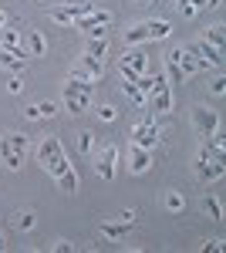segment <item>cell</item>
<instances>
[{
    "mask_svg": "<svg viewBox=\"0 0 226 253\" xmlns=\"http://www.w3.org/2000/svg\"><path fill=\"white\" fill-rule=\"evenodd\" d=\"M81 91H91V81H85V78H71L68 84H64V98H75V95H81Z\"/></svg>",
    "mask_w": 226,
    "mask_h": 253,
    "instance_id": "cell-22",
    "label": "cell"
},
{
    "mask_svg": "<svg viewBox=\"0 0 226 253\" xmlns=\"http://www.w3.org/2000/svg\"><path fill=\"white\" fill-rule=\"evenodd\" d=\"M145 27H149V41H162V38H169V34H172L169 20H149Z\"/></svg>",
    "mask_w": 226,
    "mask_h": 253,
    "instance_id": "cell-15",
    "label": "cell"
},
{
    "mask_svg": "<svg viewBox=\"0 0 226 253\" xmlns=\"http://www.w3.org/2000/svg\"><path fill=\"white\" fill-rule=\"evenodd\" d=\"M75 75H78V78H85V81L101 78V75H105V61H98V58H91V54H85V58H78Z\"/></svg>",
    "mask_w": 226,
    "mask_h": 253,
    "instance_id": "cell-5",
    "label": "cell"
},
{
    "mask_svg": "<svg viewBox=\"0 0 226 253\" xmlns=\"http://www.w3.org/2000/svg\"><path fill=\"white\" fill-rule=\"evenodd\" d=\"M203 250H206V253H216V250H223V240H209V243H203Z\"/></svg>",
    "mask_w": 226,
    "mask_h": 253,
    "instance_id": "cell-35",
    "label": "cell"
},
{
    "mask_svg": "<svg viewBox=\"0 0 226 253\" xmlns=\"http://www.w3.org/2000/svg\"><path fill=\"white\" fill-rule=\"evenodd\" d=\"M3 24H7V17H3V10H0V31H3Z\"/></svg>",
    "mask_w": 226,
    "mask_h": 253,
    "instance_id": "cell-39",
    "label": "cell"
},
{
    "mask_svg": "<svg viewBox=\"0 0 226 253\" xmlns=\"http://www.w3.org/2000/svg\"><path fill=\"white\" fill-rule=\"evenodd\" d=\"M7 138H10V149H14V152H17L20 159L27 156V145H31V142H27V135H20V132H10Z\"/></svg>",
    "mask_w": 226,
    "mask_h": 253,
    "instance_id": "cell-24",
    "label": "cell"
},
{
    "mask_svg": "<svg viewBox=\"0 0 226 253\" xmlns=\"http://www.w3.org/2000/svg\"><path fill=\"white\" fill-rule=\"evenodd\" d=\"M38 156H41V166L51 172V179H57V175L71 166L68 156H64V149H61V138H57V135H47L44 142H41V152H38Z\"/></svg>",
    "mask_w": 226,
    "mask_h": 253,
    "instance_id": "cell-1",
    "label": "cell"
},
{
    "mask_svg": "<svg viewBox=\"0 0 226 253\" xmlns=\"http://www.w3.org/2000/svg\"><path fill=\"white\" fill-rule=\"evenodd\" d=\"M85 34H88V38H105V24H98V27H88Z\"/></svg>",
    "mask_w": 226,
    "mask_h": 253,
    "instance_id": "cell-36",
    "label": "cell"
},
{
    "mask_svg": "<svg viewBox=\"0 0 226 253\" xmlns=\"http://www.w3.org/2000/svg\"><path fill=\"white\" fill-rule=\"evenodd\" d=\"M0 159L7 162V169H20V166H24V159H20L17 152L10 149V138H7V135L0 138Z\"/></svg>",
    "mask_w": 226,
    "mask_h": 253,
    "instance_id": "cell-12",
    "label": "cell"
},
{
    "mask_svg": "<svg viewBox=\"0 0 226 253\" xmlns=\"http://www.w3.org/2000/svg\"><path fill=\"white\" fill-rule=\"evenodd\" d=\"M91 132H81V142H78V149H81V152H91Z\"/></svg>",
    "mask_w": 226,
    "mask_h": 253,
    "instance_id": "cell-32",
    "label": "cell"
},
{
    "mask_svg": "<svg viewBox=\"0 0 226 253\" xmlns=\"http://www.w3.org/2000/svg\"><path fill=\"white\" fill-rule=\"evenodd\" d=\"M17 226H20V230H31V226H34V216H31V213H24V216L17 219Z\"/></svg>",
    "mask_w": 226,
    "mask_h": 253,
    "instance_id": "cell-34",
    "label": "cell"
},
{
    "mask_svg": "<svg viewBox=\"0 0 226 253\" xmlns=\"http://www.w3.org/2000/svg\"><path fill=\"white\" fill-rule=\"evenodd\" d=\"M0 47H3V51H10V54H14V58H27V47H24V44H20V31H0Z\"/></svg>",
    "mask_w": 226,
    "mask_h": 253,
    "instance_id": "cell-7",
    "label": "cell"
},
{
    "mask_svg": "<svg viewBox=\"0 0 226 253\" xmlns=\"http://www.w3.org/2000/svg\"><path fill=\"white\" fill-rule=\"evenodd\" d=\"M3 247H7V243H3V236H0V250H3Z\"/></svg>",
    "mask_w": 226,
    "mask_h": 253,
    "instance_id": "cell-40",
    "label": "cell"
},
{
    "mask_svg": "<svg viewBox=\"0 0 226 253\" xmlns=\"http://www.w3.org/2000/svg\"><path fill=\"white\" fill-rule=\"evenodd\" d=\"M149 166H152V152L142 149V145H132V149H129V169H132V172H145Z\"/></svg>",
    "mask_w": 226,
    "mask_h": 253,
    "instance_id": "cell-8",
    "label": "cell"
},
{
    "mask_svg": "<svg viewBox=\"0 0 226 253\" xmlns=\"http://www.w3.org/2000/svg\"><path fill=\"white\" fill-rule=\"evenodd\" d=\"M166 206H169L172 213H182V196H179V193H169V196H166Z\"/></svg>",
    "mask_w": 226,
    "mask_h": 253,
    "instance_id": "cell-29",
    "label": "cell"
},
{
    "mask_svg": "<svg viewBox=\"0 0 226 253\" xmlns=\"http://www.w3.org/2000/svg\"><path fill=\"white\" fill-rule=\"evenodd\" d=\"M159 135H162V132H159V125H155V122H142V125H138V128H132V145H142V149H155V145H159Z\"/></svg>",
    "mask_w": 226,
    "mask_h": 253,
    "instance_id": "cell-2",
    "label": "cell"
},
{
    "mask_svg": "<svg viewBox=\"0 0 226 253\" xmlns=\"http://www.w3.org/2000/svg\"><path fill=\"white\" fill-rule=\"evenodd\" d=\"M206 210L213 213V219H223V206H220V199H206Z\"/></svg>",
    "mask_w": 226,
    "mask_h": 253,
    "instance_id": "cell-30",
    "label": "cell"
},
{
    "mask_svg": "<svg viewBox=\"0 0 226 253\" xmlns=\"http://www.w3.org/2000/svg\"><path fill=\"white\" fill-rule=\"evenodd\" d=\"M57 182H61V189H64V193H78V172L71 169V166L57 175Z\"/></svg>",
    "mask_w": 226,
    "mask_h": 253,
    "instance_id": "cell-23",
    "label": "cell"
},
{
    "mask_svg": "<svg viewBox=\"0 0 226 253\" xmlns=\"http://www.w3.org/2000/svg\"><path fill=\"white\" fill-rule=\"evenodd\" d=\"M34 108H38V115H41V118H51V115L57 112V105H54V101H38Z\"/></svg>",
    "mask_w": 226,
    "mask_h": 253,
    "instance_id": "cell-28",
    "label": "cell"
},
{
    "mask_svg": "<svg viewBox=\"0 0 226 253\" xmlns=\"http://www.w3.org/2000/svg\"><path fill=\"white\" fill-rule=\"evenodd\" d=\"M142 41H149V27H145V24H135V27L125 31V44H129V47L142 44Z\"/></svg>",
    "mask_w": 226,
    "mask_h": 253,
    "instance_id": "cell-19",
    "label": "cell"
},
{
    "mask_svg": "<svg viewBox=\"0 0 226 253\" xmlns=\"http://www.w3.org/2000/svg\"><path fill=\"white\" fill-rule=\"evenodd\" d=\"M135 3H152V0H135Z\"/></svg>",
    "mask_w": 226,
    "mask_h": 253,
    "instance_id": "cell-41",
    "label": "cell"
},
{
    "mask_svg": "<svg viewBox=\"0 0 226 253\" xmlns=\"http://www.w3.org/2000/svg\"><path fill=\"white\" fill-rule=\"evenodd\" d=\"M145 64H149V54L142 51H129L122 58V71H135V75H145Z\"/></svg>",
    "mask_w": 226,
    "mask_h": 253,
    "instance_id": "cell-10",
    "label": "cell"
},
{
    "mask_svg": "<svg viewBox=\"0 0 226 253\" xmlns=\"http://www.w3.org/2000/svg\"><path fill=\"white\" fill-rule=\"evenodd\" d=\"M189 51L203 61V64H223V54H220L213 44H206V41H203V44H196V47H189Z\"/></svg>",
    "mask_w": 226,
    "mask_h": 253,
    "instance_id": "cell-11",
    "label": "cell"
},
{
    "mask_svg": "<svg viewBox=\"0 0 226 253\" xmlns=\"http://www.w3.org/2000/svg\"><path fill=\"white\" fill-rule=\"evenodd\" d=\"M85 54H91V58H98V61H108V38H91Z\"/></svg>",
    "mask_w": 226,
    "mask_h": 253,
    "instance_id": "cell-16",
    "label": "cell"
},
{
    "mask_svg": "<svg viewBox=\"0 0 226 253\" xmlns=\"http://www.w3.org/2000/svg\"><path fill=\"white\" fill-rule=\"evenodd\" d=\"M125 95L132 98V105H145V95L135 88V81H125Z\"/></svg>",
    "mask_w": 226,
    "mask_h": 253,
    "instance_id": "cell-27",
    "label": "cell"
},
{
    "mask_svg": "<svg viewBox=\"0 0 226 253\" xmlns=\"http://www.w3.org/2000/svg\"><path fill=\"white\" fill-rule=\"evenodd\" d=\"M199 68H203V61L196 58L192 51H179V71H182V75H196Z\"/></svg>",
    "mask_w": 226,
    "mask_h": 253,
    "instance_id": "cell-13",
    "label": "cell"
},
{
    "mask_svg": "<svg viewBox=\"0 0 226 253\" xmlns=\"http://www.w3.org/2000/svg\"><path fill=\"white\" fill-rule=\"evenodd\" d=\"M115 159H118V149H115V145H108V149L98 156V166H94V169H98L101 179H112L115 175Z\"/></svg>",
    "mask_w": 226,
    "mask_h": 253,
    "instance_id": "cell-9",
    "label": "cell"
},
{
    "mask_svg": "<svg viewBox=\"0 0 226 253\" xmlns=\"http://www.w3.org/2000/svg\"><path fill=\"white\" fill-rule=\"evenodd\" d=\"M7 91H14V95H17V91H20V75H14V78L7 81Z\"/></svg>",
    "mask_w": 226,
    "mask_h": 253,
    "instance_id": "cell-37",
    "label": "cell"
},
{
    "mask_svg": "<svg viewBox=\"0 0 226 253\" xmlns=\"http://www.w3.org/2000/svg\"><path fill=\"white\" fill-rule=\"evenodd\" d=\"M149 95H152V108H155V112H169V108H172V91H169V81L162 78V75H155V88H152Z\"/></svg>",
    "mask_w": 226,
    "mask_h": 253,
    "instance_id": "cell-4",
    "label": "cell"
},
{
    "mask_svg": "<svg viewBox=\"0 0 226 253\" xmlns=\"http://www.w3.org/2000/svg\"><path fill=\"white\" fill-rule=\"evenodd\" d=\"M91 10H94V3H68V7H51V17L57 24H75L78 17H85Z\"/></svg>",
    "mask_w": 226,
    "mask_h": 253,
    "instance_id": "cell-3",
    "label": "cell"
},
{
    "mask_svg": "<svg viewBox=\"0 0 226 253\" xmlns=\"http://www.w3.org/2000/svg\"><path fill=\"white\" fill-rule=\"evenodd\" d=\"M179 10H182L186 17H192V14H196V7H189V3H182V0H179Z\"/></svg>",
    "mask_w": 226,
    "mask_h": 253,
    "instance_id": "cell-38",
    "label": "cell"
},
{
    "mask_svg": "<svg viewBox=\"0 0 226 253\" xmlns=\"http://www.w3.org/2000/svg\"><path fill=\"white\" fill-rule=\"evenodd\" d=\"M24 34H27V54H44V51H47V44H44V38H41L38 31H24Z\"/></svg>",
    "mask_w": 226,
    "mask_h": 253,
    "instance_id": "cell-21",
    "label": "cell"
},
{
    "mask_svg": "<svg viewBox=\"0 0 226 253\" xmlns=\"http://www.w3.org/2000/svg\"><path fill=\"white\" fill-rule=\"evenodd\" d=\"M115 115H118V112H115L112 105H101V108H98V118H101V122H112Z\"/></svg>",
    "mask_w": 226,
    "mask_h": 253,
    "instance_id": "cell-31",
    "label": "cell"
},
{
    "mask_svg": "<svg viewBox=\"0 0 226 253\" xmlns=\"http://www.w3.org/2000/svg\"><path fill=\"white\" fill-rule=\"evenodd\" d=\"M182 3H189V7H196V10H199V7H216L220 0H182Z\"/></svg>",
    "mask_w": 226,
    "mask_h": 253,
    "instance_id": "cell-33",
    "label": "cell"
},
{
    "mask_svg": "<svg viewBox=\"0 0 226 253\" xmlns=\"http://www.w3.org/2000/svg\"><path fill=\"white\" fill-rule=\"evenodd\" d=\"M192 118H196V128H199L203 142H206V138L216 132V125H220V115H216L213 108H196V112H192Z\"/></svg>",
    "mask_w": 226,
    "mask_h": 253,
    "instance_id": "cell-6",
    "label": "cell"
},
{
    "mask_svg": "<svg viewBox=\"0 0 226 253\" xmlns=\"http://www.w3.org/2000/svg\"><path fill=\"white\" fill-rule=\"evenodd\" d=\"M206 44H213L216 51H223V27H209L206 31Z\"/></svg>",
    "mask_w": 226,
    "mask_h": 253,
    "instance_id": "cell-25",
    "label": "cell"
},
{
    "mask_svg": "<svg viewBox=\"0 0 226 253\" xmlns=\"http://www.w3.org/2000/svg\"><path fill=\"white\" fill-rule=\"evenodd\" d=\"M0 68H7L10 75H20V71H24V61L14 58L10 51H3V47H0Z\"/></svg>",
    "mask_w": 226,
    "mask_h": 253,
    "instance_id": "cell-20",
    "label": "cell"
},
{
    "mask_svg": "<svg viewBox=\"0 0 226 253\" xmlns=\"http://www.w3.org/2000/svg\"><path fill=\"white\" fill-rule=\"evenodd\" d=\"M135 88H138L142 95H149L152 88H155V75H138V81H135Z\"/></svg>",
    "mask_w": 226,
    "mask_h": 253,
    "instance_id": "cell-26",
    "label": "cell"
},
{
    "mask_svg": "<svg viewBox=\"0 0 226 253\" xmlns=\"http://www.w3.org/2000/svg\"><path fill=\"white\" fill-rule=\"evenodd\" d=\"M88 98H91V91H81V95H75V98H64V108H68L71 115H81V112L88 108Z\"/></svg>",
    "mask_w": 226,
    "mask_h": 253,
    "instance_id": "cell-17",
    "label": "cell"
},
{
    "mask_svg": "<svg viewBox=\"0 0 226 253\" xmlns=\"http://www.w3.org/2000/svg\"><path fill=\"white\" fill-rule=\"evenodd\" d=\"M196 169H199V179H203V182H213V179L223 175V159H216V162H203V166H196Z\"/></svg>",
    "mask_w": 226,
    "mask_h": 253,
    "instance_id": "cell-14",
    "label": "cell"
},
{
    "mask_svg": "<svg viewBox=\"0 0 226 253\" xmlns=\"http://www.w3.org/2000/svg\"><path fill=\"white\" fill-rule=\"evenodd\" d=\"M129 226H132V223H125V219H122V223H105L101 233L108 236V240H125V236H129Z\"/></svg>",
    "mask_w": 226,
    "mask_h": 253,
    "instance_id": "cell-18",
    "label": "cell"
}]
</instances>
